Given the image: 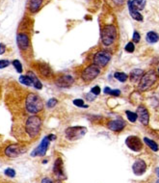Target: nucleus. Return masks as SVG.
I'll use <instances>...</instances> for the list:
<instances>
[{
  "instance_id": "obj_1",
  "label": "nucleus",
  "mask_w": 159,
  "mask_h": 183,
  "mask_svg": "<svg viewBox=\"0 0 159 183\" xmlns=\"http://www.w3.org/2000/svg\"><path fill=\"white\" fill-rule=\"evenodd\" d=\"M118 38L117 28L113 24H106L101 29L100 39L104 46H111Z\"/></svg>"
},
{
  "instance_id": "obj_2",
  "label": "nucleus",
  "mask_w": 159,
  "mask_h": 183,
  "mask_svg": "<svg viewBox=\"0 0 159 183\" xmlns=\"http://www.w3.org/2000/svg\"><path fill=\"white\" fill-rule=\"evenodd\" d=\"M42 127V119L39 116H31L25 121V132L30 138H35L39 135Z\"/></svg>"
},
{
  "instance_id": "obj_3",
  "label": "nucleus",
  "mask_w": 159,
  "mask_h": 183,
  "mask_svg": "<svg viewBox=\"0 0 159 183\" xmlns=\"http://www.w3.org/2000/svg\"><path fill=\"white\" fill-rule=\"evenodd\" d=\"M26 111L31 114H37L44 109V102L42 99L35 94H29L25 100Z\"/></svg>"
},
{
  "instance_id": "obj_4",
  "label": "nucleus",
  "mask_w": 159,
  "mask_h": 183,
  "mask_svg": "<svg viewBox=\"0 0 159 183\" xmlns=\"http://www.w3.org/2000/svg\"><path fill=\"white\" fill-rule=\"evenodd\" d=\"M157 81V73L154 69L149 70L148 72H146L143 74V76L140 79L139 83V90L144 92L149 90L151 86L155 84Z\"/></svg>"
},
{
  "instance_id": "obj_5",
  "label": "nucleus",
  "mask_w": 159,
  "mask_h": 183,
  "mask_svg": "<svg viewBox=\"0 0 159 183\" xmlns=\"http://www.w3.org/2000/svg\"><path fill=\"white\" fill-rule=\"evenodd\" d=\"M87 132V128L84 126H71L66 129V137L69 141L81 139Z\"/></svg>"
},
{
  "instance_id": "obj_6",
  "label": "nucleus",
  "mask_w": 159,
  "mask_h": 183,
  "mask_svg": "<svg viewBox=\"0 0 159 183\" xmlns=\"http://www.w3.org/2000/svg\"><path fill=\"white\" fill-rule=\"evenodd\" d=\"M100 73V68H99L97 66L93 64V65H90L89 67H87L83 70L81 77L85 82H91L99 76Z\"/></svg>"
},
{
  "instance_id": "obj_7",
  "label": "nucleus",
  "mask_w": 159,
  "mask_h": 183,
  "mask_svg": "<svg viewBox=\"0 0 159 183\" xmlns=\"http://www.w3.org/2000/svg\"><path fill=\"white\" fill-rule=\"evenodd\" d=\"M110 60H111V54L108 51H99L93 57L94 65L97 66L99 68H104L105 66H107Z\"/></svg>"
},
{
  "instance_id": "obj_8",
  "label": "nucleus",
  "mask_w": 159,
  "mask_h": 183,
  "mask_svg": "<svg viewBox=\"0 0 159 183\" xmlns=\"http://www.w3.org/2000/svg\"><path fill=\"white\" fill-rule=\"evenodd\" d=\"M26 152V148L21 145H10L5 149V155L10 158H16Z\"/></svg>"
},
{
  "instance_id": "obj_9",
  "label": "nucleus",
  "mask_w": 159,
  "mask_h": 183,
  "mask_svg": "<svg viewBox=\"0 0 159 183\" xmlns=\"http://www.w3.org/2000/svg\"><path fill=\"white\" fill-rule=\"evenodd\" d=\"M126 145L131 150L139 152L143 149V143L138 136H128L126 139Z\"/></svg>"
},
{
  "instance_id": "obj_10",
  "label": "nucleus",
  "mask_w": 159,
  "mask_h": 183,
  "mask_svg": "<svg viewBox=\"0 0 159 183\" xmlns=\"http://www.w3.org/2000/svg\"><path fill=\"white\" fill-rule=\"evenodd\" d=\"M49 142L50 141L48 140L47 137H44L42 140L41 144L38 145V148L35 149L32 151L31 156L34 157V156H44V155H45V153H46V151L48 150V146H49Z\"/></svg>"
},
{
  "instance_id": "obj_11",
  "label": "nucleus",
  "mask_w": 159,
  "mask_h": 183,
  "mask_svg": "<svg viewBox=\"0 0 159 183\" xmlns=\"http://www.w3.org/2000/svg\"><path fill=\"white\" fill-rule=\"evenodd\" d=\"M136 115H137V119L140 120V123L144 125H148L149 121H150V114L148 109H146L145 106L140 105L137 108L136 111Z\"/></svg>"
},
{
  "instance_id": "obj_12",
  "label": "nucleus",
  "mask_w": 159,
  "mask_h": 183,
  "mask_svg": "<svg viewBox=\"0 0 159 183\" xmlns=\"http://www.w3.org/2000/svg\"><path fill=\"white\" fill-rule=\"evenodd\" d=\"M17 43L21 50H27L30 46V39L29 36L26 33H19L17 36Z\"/></svg>"
},
{
  "instance_id": "obj_13",
  "label": "nucleus",
  "mask_w": 159,
  "mask_h": 183,
  "mask_svg": "<svg viewBox=\"0 0 159 183\" xmlns=\"http://www.w3.org/2000/svg\"><path fill=\"white\" fill-rule=\"evenodd\" d=\"M53 173L58 179L66 178V175L64 173V165H63V161L61 158H57L56 159L54 166H53Z\"/></svg>"
},
{
  "instance_id": "obj_14",
  "label": "nucleus",
  "mask_w": 159,
  "mask_h": 183,
  "mask_svg": "<svg viewBox=\"0 0 159 183\" xmlns=\"http://www.w3.org/2000/svg\"><path fill=\"white\" fill-rule=\"evenodd\" d=\"M73 83H74V78H73L69 74L59 76L57 78V80H56V85H57L58 87H61V88L69 87V86H71Z\"/></svg>"
},
{
  "instance_id": "obj_15",
  "label": "nucleus",
  "mask_w": 159,
  "mask_h": 183,
  "mask_svg": "<svg viewBox=\"0 0 159 183\" xmlns=\"http://www.w3.org/2000/svg\"><path fill=\"white\" fill-rule=\"evenodd\" d=\"M132 170H133L134 175H139V176L143 175L146 170V165L145 161L141 160V159L136 160L132 166Z\"/></svg>"
},
{
  "instance_id": "obj_16",
  "label": "nucleus",
  "mask_w": 159,
  "mask_h": 183,
  "mask_svg": "<svg viewBox=\"0 0 159 183\" xmlns=\"http://www.w3.org/2000/svg\"><path fill=\"white\" fill-rule=\"evenodd\" d=\"M126 125V123L125 120H123L121 119H115V120H111V121H109L107 126L110 130H112V131H121Z\"/></svg>"
},
{
  "instance_id": "obj_17",
  "label": "nucleus",
  "mask_w": 159,
  "mask_h": 183,
  "mask_svg": "<svg viewBox=\"0 0 159 183\" xmlns=\"http://www.w3.org/2000/svg\"><path fill=\"white\" fill-rule=\"evenodd\" d=\"M144 74V70L141 69H133L131 72H130V75H129V79L132 83H137L138 81H140L141 77L143 76Z\"/></svg>"
},
{
  "instance_id": "obj_18",
  "label": "nucleus",
  "mask_w": 159,
  "mask_h": 183,
  "mask_svg": "<svg viewBox=\"0 0 159 183\" xmlns=\"http://www.w3.org/2000/svg\"><path fill=\"white\" fill-rule=\"evenodd\" d=\"M27 76L30 78L31 82H32V85L34 86V88L38 89V90H41L43 88V84L41 83V81L39 80V78L37 77V75L35 74V73L33 71H28L27 72Z\"/></svg>"
},
{
  "instance_id": "obj_19",
  "label": "nucleus",
  "mask_w": 159,
  "mask_h": 183,
  "mask_svg": "<svg viewBox=\"0 0 159 183\" xmlns=\"http://www.w3.org/2000/svg\"><path fill=\"white\" fill-rule=\"evenodd\" d=\"M38 70L40 72V74L43 76V77H49L51 75V69L48 67V65L46 64H41L39 67H38Z\"/></svg>"
},
{
  "instance_id": "obj_20",
  "label": "nucleus",
  "mask_w": 159,
  "mask_h": 183,
  "mask_svg": "<svg viewBox=\"0 0 159 183\" xmlns=\"http://www.w3.org/2000/svg\"><path fill=\"white\" fill-rule=\"evenodd\" d=\"M44 0H30L29 2V10L31 13H37L42 7Z\"/></svg>"
},
{
  "instance_id": "obj_21",
  "label": "nucleus",
  "mask_w": 159,
  "mask_h": 183,
  "mask_svg": "<svg viewBox=\"0 0 159 183\" xmlns=\"http://www.w3.org/2000/svg\"><path fill=\"white\" fill-rule=\"evenodd\" d=\"M129 3L134 10L139 12L144 10L146 6V0H129Z\"/></svg>"
},
{
  "instance_id": "obj_22",
  "label": "nucleus",
  "mask_w": 159,
  "mask_h": 183,
  "mask_svg": "<svg viewBox=\"0 0 159 183\" xmlns=\"http://www.w3.org/2000/svg\"><path fill=\"white\" fill-rule=\"evenodd\" d=\"M127 4H128V10H129V14H130L131 18H132L133 19L137 20V21H143V19H144V18H143V16L140 14V12H138V11H136V10H134V9L131 7V5H130V3H129V0H128Z\"/></svg>"
},
{
  "instance_id": "obj_23",
  "label": "nucleus",
  "mask_w": 159,
  "mask_h": 183,
  "mask_svg": "<svg viewBox=\"0 0 159 183\" xmlns=\"http://www.w3.org/2000/svg\"><path fill=\"white\" fill-rule=\"evenodd\" d=\"M146 40L149 43H155L158 42L159 40V36L156 32L154 31H150L146 33Z\"/></svg>"
},
{
  "instance_id": "obj_24",
  "label": "nucleus",
  "mask_w": 159,
  "mask_h": 183,
  "mask_svg": "<svg viewBox=\"0 0 159 183\" xmlns=\"http://www.w3.org/2000/svg\"><path fill=\"white\" fill-rule=\"evenodd\" d=\"M144 142L146 143V145L149 146L150 149H151L153 151H158V145L154 142V141H152V140H151V139H149V138H144Z\"/></svg>"
},
{
  "instance_id": "obj_25",
  "label": "nucleus",
  "mask_w": 159,
  "mask_h": 183,
  "mask_svg": "<svg viewBox=\"0 0 159 183\" xmlns=\"http://www.w3.org/2000/svg\"><path fill=\"white\" fill-rule=\"evenodd\" d=\"M114 77L119 80L120 82H126L128 78L127 74H126L125 72H115V74H114Z\"/></svg>"
},
{
  "instance_id": "obj_26",
  "label": "nucleus",
  "mask_w": 159,
  "mask_h": 183,
  "mask_svg": "<svg viewBox=\"0 0 159 183\" xmlns=\"http://www.w3.org/2000/svg\"><path fill=\"white\" fill-rule=\"evenodd\" d=\"M18 80L23 85H26V86H32V82H31L30 78L27 75H20Z\"/></svg>"
},
{
  "instance_id": "obj_27",
  "label": "nucleus",
  "mask_w": 159,
  "mask_h": 183,
  "mask_svg": "<svg viewBox=\"0 0 159 183\" xmlns=\"http://www.w3.org/2000/svg\"><path fill=\"white\" fill-rule=\"evenodd\" d=\"M126 117L128 119V120L130 123H135L137 120V115L136 113L134 112H131V111H126Z\"/></svg>"
},
{
  "instance_id": "obj_28",
  "label": "nucleus",
  "mask_w": 159,
  "mask_h": 183,
  "mask_svg": "<svg viewBox=\"0 0 159 183\" xmlns=\"http://www.w3.org/2000/svg\"><path fill=\"white\" fill-rule=\"evenodd\" d=\"M104 94H108L111 95H115V96H119L121 94V91L120 90H112L110 89L109 87L104 88Z\"/></svg>"
},
{
  "instance_id": "obj_29",
  "label": "nucleus",
  "mask_w": 159,
  "mask_h": 183,
  "mask_svg": "<svg viewBox=\"0 0 159 183\" xmlns=\"http://www.w3.org/2000/svg\"><path fill=\"white\" fill-rule=\"evenodd\" d=\"M13 66L15 67V69H16V70L18 72V73H21L22 72V65H21V63H20V61H18V60H14L13 61Z\"/></svg>"
},
{
  "instance_id": "obj_30",
  "label": "nucleus",
  "mask_w": 159,
  "mask_h": 183,
  "mask_svg": "<svg viewBox=\"0 0 159 183\" xmlns=\"http://www.w3.org/2000/svg\"><path fill=\"white\" fill-rule=\"evenodd\" d=\"M125 50H126V52H128V53H133L134 50H135V45H134V43H133L132 42H129V43L126 45Z\"/></svg>"
},
{
  "instance_id": "obj_31",
  "label": "nucleus",
  "mask_w": 159,
  "mask_h": 183,
  "mask_svg": "<svg viewBox=\"0 0 159 183\" xmlns=\"http://www.w3.org/2000/svg\"><path fill=\"white\" fill-rule=\"evenodd\" d=\"M4 174L5 175L9 176V177H15L16 176V170L12 168H8L4 170Z\"/></svg>"
},
{
  "instance_id": "obj_32",
  "label": "nucleus",
  "mask_w": 159,
  "mask_h": 183,
  "mask_svg": "<svg viewBox=\"0 0 159 183\" xmlns=\"http://www.w3.org/2000/svg\"><path fill=\"white\" fill-rule=\"evenodd\" d=\"M73 102V104H74L75 106H77V107H83V108H87L88 107V105H85L84 104V100L83 99H74L72 101Z\"/></svg>"
},
{
  "instance_id": "obj_33",
  "label": "nucleus",
  "mask_w": 159,
  "mask_h": 183,
  "mask_svg": "<svg viewBox=\"0 0 159 183\" xmlns=\"http://www.w3.org/2000/svg\"><path fill=\"white\" fill-rule=\"evenodd\" d=\"M57 103H58V100L53 97V99H50L49 100L47 101L46 106H47L48 108H53V107H55V106L57 105Z\"/></svg>"
},
{
  "instance_id": "obj_34",
  "label": "nucleus",
  "mask_w": 159,
  "mask_h": 183,
  "mask_svg": "<svg viewBox=\"0 0 159 183\" xmlns=\"http://www.w3.org/2000/svg\"><path fill=\"white\" fill-rule=\"evenodd\" d=\"M140 39H141V36H140V34H139L137 31H135V32L133 33V37H132L133 43H138L140 42Z\"/></svg>"
},
{
  "instance_id": "obj_35",
  "label": "nucleus",
  "mask_w": 159,
  "mask_h": 183,
  "mask_svg": "<svg viewBox=\"0 0 159 183\" xmlns=\"http://www.w3.org/2000/svg\"><path fill=\"white\" fill-rule=\"evenodd\" d=\"M10 61H8V60H0V69H5V68H7V67H9L10 66Z\"/></svg>"
},
{
  "instance_id": "obj_36",
  "label": "nucleus",
  "mask_w": 159,
  "mask_h": 183,
  "mask_svg": "<svg viewBox=\"0 0 159 183\" xmlns=\"http://www.w3.org/2000/svg\"><path fill=\"white\" fill-rule=\"evenodd\" d=\"M91 94H93L94 95H99L100 94V88L99 86H95L91 89Z\"/></svg>"
},
{
  "instance_id": "obj_37",
  "label": "nucleus",
  "mask_w": 159,
  "mask_h": 183,
  "mask_svg": "<svg viewBox=\"0 0 159 183\" xmlns=\"http://www.w3.org/2000/svg\"><path fill=\"white\" fill-rule=\"evenodd\" d=\"M5 51H6V45L1 43H0V55L4 54Z\"/></svg>"
},
{
  "instance_id": "obj_38",
  "label": "nucleus",
  "mask_w": 159,
  "mask_h": 183,
  "mask_svg": "<svg viewBox=\"0 0 159 183\" xmlns=\"http://www.w3.org/2000/svg\"><path fill=\"white\" fill-rule=\"evenodd\" d=\"M42 183H53V181H52L51 179H49V178L45 177V178H44V179L42 180Z\"/></svg>"
},
{
  "instance_id": "obj_39",
  "label": "nucleus",
  "mask_w": 159,
  "mask_h": 183,
  "mask_svg": "<svg viewBox=\"0 0 159 183\" xmlns=\"http://www.w3.org/2000/svg\"><path fill=\"white\" fill-rule=\"evenodd\" d=\"M47 138H48V140H51V141H54L55 139H56V136L55 135H53V134H50V135H48V136H46Z\"/></svg>"
},
{
  "instance_id": "obj_40",
  "label": "nucleus",
  "mask_w": 159,
  "mask_h": 183,
  "mask_svg": "<svg viewBox=\"0 0 159 183\" xmlns=\"http://www.w3.org/2000/svg\"><path fill=\"white\" fill-rule=\"evenodd\" d=\"M114 1H115L117 4H121V3L124 2V0H114Z\"/></svg>"
}]
</instances>
